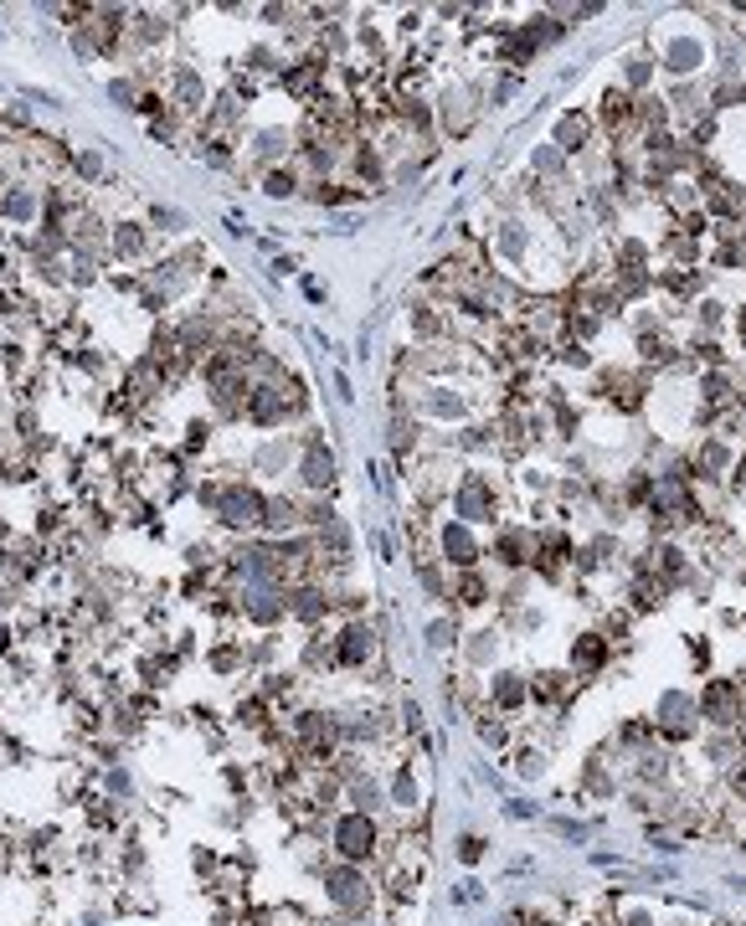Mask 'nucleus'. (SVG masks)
<instances>
[{
  "instance_id": "f257e3e1",
  "label": "nucleus",
  "mask_w": 746,
  "mask_h": 926,
  "mask_svg": "<svg viewBox=\"0 0 746 926\" xmlns=\"http://www.w3.org/2000/svg\"><path fill=\"white\" fill-rule=\"evenodd\" d=\"M222 515H227V520H237V525H247V520H257V515H262V499H257V494H247V489H227V494H222Z\"/></svg>"
},
{
  "instance_id": "f03ea898",
  "label": "nucleus",
  "mask_w": 746,
  "mask_h": 926,
  "mask_svg": "<svg viewBox=\"0 0 746 926\" xmlns=\"http://www.w3.org/2000/svg\"><path fill=\"white\" fill-rule=\"evenodd\" d=\"M340 849L345 854H366L371 849V824L366 819H345L340 824Z\"/></svg>"
},
{
  "instance_id": "7ed1b4c3",
  "label": "nucleus",
  "mask_w": 746,
  "mask_h": 926,
  "mask_svg": "<svg viewBox=\"0 0 746 926\" xmlns=\"http://www.w3.org/2000/svg\"><path fill=\"white\" fill-rule=\"evenodd\" d=\"M361 654H366V633H361V628H350V633H345V644H340V659H345V664H356Z\"/></svg>"
}]
</instances>
